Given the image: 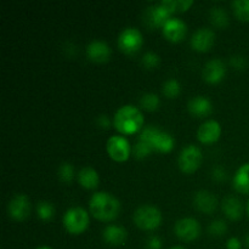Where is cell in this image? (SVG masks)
I'll list each match as a JSON object with an SVG mask.
<instances>
[{
  "label": "cell",
  "instance_id": "23",
  "mask_svg": "<svg viewBox=\"0 0 249 249\" xmlns=\"http://www.w3.org/2000/svg\"><path fill=\"white\" fill-rule=\"evenodd\" d=\"M209 18L213 26L216 28H226L229 26V15L226 10L221 6H214L209 12Z\"/></svg>",
  "mask_w": 249,
  "mask_h": 249
},
{
  "label": "cell",
  "instance_id": "38",
  "mask_svg": "<svg viewBox=\"0 0 249 249\" xmlns=\"http://www.w3.org/2000/svg\"><path fill=\"white\" fill-rule=\"evenodd\" d=\"M245 245H246V247L249 248V233L246 236V238H245Z\"/></svg>",
  "mask_w": 249,
  "mask_h": 249
},
{
  "label": "cell",
  "instance_id": "6",
  "mask_svg": "<svg viewBox=\"0 0 249 249\" xmlns=\"http://www.w3.org/2000/svg\"><path fill=\"white\" fill-rule=\"evenodd\" d=\"M133 220L134 224L141 230L153 231L160 228V224H162V212L155 206L143 204L134 212Z\"/></svg>",
  "mask_w": 249,
  "mask_h": 249
},
{
  "label": "cell",
  "instance_id": "8",
  "mask_svg": "<svg viewBox=\"0 0 249 249\" xmlns=\"http://www.w3.org/2000/svg\"><path fill=\"white\" fill-rule=\"evenodd\" d=\"M106 151L112 160L117 163H123L129 160L133 147L125 136L113 135L107 140Z\"/></svg>",
  "mask_w": 249,
  "mask_h": 249
},
{
  "label": "cell",
  "instance_id": "41",
  "mask_svg": "<svg viewBox=\"0 0 249 249\" xmlns=\"http://www.w3.org/2000/svg\"><path fill=\"white\" fill-rule=\"evenodd\" d=\"M247 214H248V216H249V201H248V203H247Z\"/></svg>",
  "mask_w": 249,
  "mask_h": 249
},
{
  "label": "cell",
  "instance_id": "37",
  "mask_svg": "<svg viewBox=\"0 0 249 249\" xmlns=\"http://www.w3.org/2000/svg\"><path fill=\"white\" fill-rule=\"evenodd\" d=\"M97 124H99L102 129H108L109 125H111V122H109L108 117L102 114V116H100L99 118H97Z\"/></svg>",
  "mask_w": 249,
  "mask_h": 249
},
{
  "label": "cell",
  "instance_id": "27",
  "mask_svg": "<svg viewBox=\"0 0 249 249\" xmlns=\"http://www.w3.org/2000/svg\"><path fill=\"white\" fill-rule=\"evenodd\" d=\"M140 105L145 111L155 112L160 107V100L158 95L153 94V92H147V94L142 95V97L140 99Z\"/></svg>",
  "mask_w": 249,
  "mask_h": 249
},
{
  "label": "cell",
  "instance_id": "29",
  "mask_svg": "<svg viewBox=\"0 0 249 249\" xmlns=\"http://www.w3.org/2000/svg\"><path fill=\"white\" fill-rule=\"evenodd\" d=\"M226 232H228V225H226V223L224 220L218 219V220H214L209 224L208 233L211 236H213V237H221Z\"/></svg>",
  "mask_w": 249,
  "mask_h": 249
},
{
  "label": "cell",
  "instance_id": "2",
  "mask_svg": "<svg viewBox=\"0 0 249 249\" xmlns=\"http://www.w3.org/2000/svg\"><path fill=\"white\" fill-rule=\"evenodd\" d=\"M145 118L142 112L134 105H124L119 107L113 116L112 124L121 135H134L142 129Z\"/></svg>",
  "mask_w": 249,
  "mask_h": 249
},
{
  "label": "cell",
  "instance_id": "28",
  "mask_svg": "<svg viewBox=\"0 0 249 249\" xmlns=\"http://www.w3.org/2000/svg\"><path fill=\"white\" fill-rule=\"evenodd\" d=\"M152 153H153V151L151 150L150 146L140 140H139L138 142L133 146V151H131V155L134 156V158H135V160H145V158L150 157Z\"/></svg>",
  "mask_w": 249,
  "mask_h": 249
},
{
  "label": "cell",
  "instance_id": "14",
  "mask_svg": "<svg viewBox=\"0 0 249 249\" xmlns=\"http://www.w3.org/2000/svg\"><path fill=\"white\" fill-rule=\"evenodd\" d=\"M221 125L214 119L204 122L197 130V139L203 145H213L220 139Z\"/></svg>",
  "mask_w": 249,
  "mask_h": 249
},
{
  "label": "cell",
  "instance_id": "19",
  "mask_svg": "<svg viewBox=\"0 0 249 249\" xmlns=\"http://www.w3.org/2000/svg\"><path fill=\"white\" fill-rule=\"evenodd\" d=\"M190 113L197 118H204L213 112V105L206 96H195L187 104Z\"/></svg>",
  "mask_w": 249,
  "mask_h": 249
},
{
  "label": "cell",
  "instance_id": "16",
  "mask_svg": "<svg viewBox=\"0 0 249 249\" xmlns=\"http://www.w3.org/2000/svg\"><path fill=\"white\" fill-rule=\"evenodd\" d=\"M112 50L108 44L104 40H92L87 46V56L91 62L104 63L109 60Z\"/></svg>",
  "mask_w": 249,
  "mask_h": 249
},
{
  "label": "cell",
  "instance_id": "31",
  "mask_svg": "<svg viewBox=\"0 0 249 249\" xmlns=\"http://www.w3.org/2000/svg\"><path fill=\"white\" fill-rule=\"evenodd\" d=\"M141 61H142L143 67L147 68V70H153V68H157L160 66V58L158 53H153V51H148L142 56Z\"/></svg>",
  "mask_w": 249,
  "mask_h": 249
},
{
  "label": "cell",
  "instance_id": "3",
  "mask_svg": "<svg viewBox=\"0 0 249 249\" xmlns=\"http://www.w3.org/2000/svg\"><path fill=\"white\" fill-rule=\"evenodd\" d=\"M139 140L147 143L153 152L169 153L175 146V140L172 134L156 128V126H146L142 129Z\"/></svg>",
  "mask_w": 249,
  "mask_h": 249
},
{
  "label": "cell",
  "instance_id": "32",
  "mask_svg": "<svg viewBox=\"0 0 249 249\" xmlns=\"http://www.w3.org/2000/svg\"><path fill=\"white\" fill-rule=\"evenodd\" d=\"M230 65L231 67H233L235 70L242 71L245 70L246 66H247V60H246V57H243V56L235 55L230 58Z\"/></svg>",
  "mask_w": 249,
  "mask_h": 249
},
{
  "label": "cell",
  "instance_id": "39",
  "mask_svg": "<svg viewBox=\"0 0 249 249\" xmlns=\"http://www.w3.org/2000/svg\"><path fill=\"white\" fill-rule=\"evenodd\" d=\"M36 249H53V248L49 247V246H40V247H38V248H36Z\"/></svg>",
  "mask_w": 249,
  "mask_h": 249
},
{
  "label": "cell",
  "instance_id": "15",
  "mask_svg": "<svg viewBox=\"0 0 249 249\" xmlns=\"http://www.w3.org/2000/svg\"><path fill=\"white\" fill-rule=\"evenodd\" d=\"M226 74V66L219 58H213V60L208 61V62L204 65L203 72V79L206 80L209 84H218L221 80L225 78Z\"/></svg>",
  "mask_w": 249,
  "mask_h": 249
},
{
  "label": "cell",
  "instance_id": "11",
  "mask_svg": "<svg viewBox=\"0 0 249 249\" xmlns=\"http://www.w3.org/2000/svg\"><path fill=\"white\" fill-rule=\"evenodd\" d=\"M7 214L15 221H24L31 215V201L24 194L15 195L7 204Z\"/></svg>",
  "mask_w": 249,
  "mask_h": 249
},
{
  "label": "cell",
  "instance_id": "4",
  "mask_svg": "<svg viewBox=\"0 0 249 249\" xmlns=\"http://www.w3.org/2000/svg\"><path fill=\"white\" fill-rule=\"evenodd\" d=\"M175 11H178L177 0H164L146 10L145 22L151 28L162 29L164 24L172 18Z\"/></svg>",
  "mask_w": 249,
  "mask_h": 249
},
{
  "label": "cell",
  "instance_id": "5",
  "mask_svg": "<svg viewBox=\"0 0 249 249\" xmlns=\"http://www.w3.org/2000/svg\"><path fill=\"white\" fill-rule=\"evenodd\" d=\"M63 228L70 235H82L90 225V216L82 207H72L66 211L62 219Z\"/></svg>",
  "mask_w": 249,
  "mask_h": 249
},
{
  "label": "cell",
  "instance_id": "34",
  "mask_svg": "<svg viewBox=\"0 0 249 249\" xmlns=\"http://www.w3.org/2000/svg\"><path fill=\"white\" fill-rule=\"evenodd\" d=\"M146 248L147 249H162V240L158 236H152L146 242Z\"/></svg>",
  "mask_w": 249,
  "mask_h": 249
},
{
  "label": "cell",
  "instance_id": "24",
  "mask_svg": "<svg viewBox=\"0 0 249 249\" xmlns=\"http://www.w3.org/2000/svg\"><path fill=\"white\" fill-rule=\"evenodd\" d=\"M235 16L240 21L249 22V0H235L231 4Z\"/></svg>",
  "mask_w": 249,
  "mask_h": 249
},
{
  "label": "cell",
  "instance_id": "20",
  "mask_svg": "<svg viewBox=\"0 0 249 249\" xmlns=\"http://www.w3.org/2000/svg\"><path fill=\"white\" fill-rule=\"evenodd\" d=\"M223 208L224 214L228 219L232 221H237L242 218L243 215V204L241 199H238L235 196L226 197L223 201Z\"/></svg>",
  "mask_w": 249,
  "mask_h": 249
},
{
  "label": "cell",
  "instance_id": "17",
  "mask_svg": "<svg viewBox=\"0 0 249 249\" xmlns=\"http://www.w3.org/2000/svg\"><path fill=\"white\" fill-rule=\"evenodd\" d=\"M194 206L198 209L201 213L212 214L218 207V199L212 194L211 191L207 190H201L197 191L194 196Z\"/></svg>",
  "mask_w": 249,
  "mask_h": 249
},
{
  "label": "cell",
  "instance_id": "40",
  "mask_svg": "<svg viewBox=\"0 0 249 249\" xmlns=\"http://www.w3.org/2000/svg\"><path fill=\"white\" fill-rule=\"evenodd\" d=\"M169 249H186L185 247H182V246H174V247L169 248Z\"/></svg>",
  "mask_w": 249,
  "mask_h": 249
},
{
  "label": "cell",
  "instance_id": "25",
  "mask_svg": "<svg viewBox=\"0 0 249 249\" xmlns=\"http://www.w3.org/2000/svg\"><path fill=\"white\" fill-rule=\"evenodd\" d=\"M36 214L43 221H50L55 216V207L48 201H41L36 204Z\"/></svg>",
  "mask_w": 249,
  "mask_h": 249
},
{
  "label": "cell",
  "instance_id": "18",
  "mask_svg": "<svg viewBox=\"0 0 249 249\" xmlns=\"http://www.w3.org/2000/svg\"><path fill=\"white\" fill-rule=\"evenodd\" d=\"M102 238L105 242L113 247H119L125 243L126 238H128V232L121 225H116V224H111L107 225L102 231Z\"/></svg>",
  "mask_w": 249,
  "mask_h": 249
},
{
  "label": "cell",
  "instance_id": "21",
  "mask_svg": "<svg viewBox=\"0 0 249 249\" xmlns=\"http://www.w3.org/2000/svg\"><path fill=\"white\" fill-rule=\"evenodd\" d=\"M233 189L242 195H249V163H245L233 175Z\"/></svg>",
  "mask_w": 249,
  "mask_h": 249
},
{
  "label": "cell",
  "instance_id": "30",
  "mask_svg": "<svg viewBox=\"0 0 249 249\" xmlns=\"http://www.w3.org/2000/svg\"><path fill=\"white\" fill-rule=\"evenodd\" d=\"M58 177H60L61 181L66 182V184L71 182L74 178V167L71 163H62L58 168Z\"/></svg>",
  "mask_w": 249,
  "mask_h": 249
},
{
  "label": "cell",
  "instance_id": "7",
  "mask_svg": "<svg viewBox=\"0 0 249 249\" xmlns=\"http://www.w3.org/2000/svg\"><path fill=\"white\" fill-rule=\"evenodd\" d=\"M202 162H203V155L202 151L195 145H187L181 150L178 160L180 170L184 174H194L199 169Z\"/></svg>",
  "mask_w": 249,
  "mask_h": 249
},
{
  "label": "cell",
  "instance_id": "1",
  "mask_svg": "<svg viewBox=\"0 0 249 249\" xmlns=\"http://www.w3.org/2000/svg\"><path fill=\"white\" fill-rule=\"evenodd\" d=\"M121 208L119 199L109 192H95L89 201L90 214L102 223H109L118 218Z\"/></svg>",
  "mask_w": 249,
  "mask_h": 249
},
{
  "label": "cell",
  "instance_id": "36",
  "mask_svg": "<svg viewBox=\"0 0 249 249\" xmlns=\"http://www.w3.org/2000/svg\"><path fill=\"white\" fill-rule=\"evenodd\" d=\"M226 249H242V242L237 237L229 238L226 242Z\"/></svg>",
  "mask_w": 249,
  "mask_h": 249
},
{
  "label": "cell",
  "instance_id": "12",
  "mask_svg": "<svg viewBox=\"0 0 249 249\" xmlns=\"http://www.w3.org/2000/svg\"><path fill=\"white\" fill-rule=\"evenodd\" d=\"M163 36L170 43H180L187 34V24L178 17H172L162 28Z\"/></svg>",
  "mask_w": 249,
  "mask_h": 249
},
{
  "label": "cell",
  "instance_id": "33",
  "mask_svg": "<svg viewBox=\"0 0 249 249\" xmlns=\"http://www.w3.org/2000/svg\"><path fill=\"white\" fill-rule=\"evenodd\" d=\"M212 177H213L215 181L223 182L228 179V173H226V170L223 167H215L213 172H212Z\"/></svg>",
  "mask_w": 249,
  "mask_h": 249
},
{
  "label": "cell",
  "instance_id": "10",
  "mask_svg": "<svg viewBox=\"0 0 249 249\" xmlns=\"http://www.w3.org/2000/svg\"><path fill=\"white\" fill-rule=\"evenodd\" d=\"M174 232L184 242H192L201 236L202 228L195 218H182L175 223Z\"/></svg>",
  "mask_w": 249,
  "mask_h": 249
},
{
  "label": "cell",
  "instance_id": "22",
  "mask_svg": "<svg viewBox=\"0 0 249 249\" xmlns=\"http://www.w3.org/2000/svg\"><path fill=\"white\" fill-rule=\"evenodd\" d=\"M78 181L79 185L85 190H95L97 189L100 184L99 173L91 167H84L80 169L78 174Z\"/></svg>",
  "mask_w": 249,
  "mask_h": 249
},
{
  "label": "cell",
  "instance_id": "9",
  "mask_svg": "<svg viewBox=\"0 0 249 249\" xmlns=\"http://www.w3.org/2000/svg\"><path fill=\"white\" fill-rule=\"evenodd\" d=\"M143 45V36L135 27H126L118 36V48L126 55L136 53Z\"/></svg>",
  "mask_w": 249,
  "mask_h": 249
},
{
  "label": "cell",
  "instance_id": "13",
  "mask_svg": "<svg viewBox=\"0 0 249 249\" xmlns=\"http://www.w3.org/2000/svg\"><path fill=\"white\" fill-rule=\"evenodd\" d=\"M215 43V33L211 28H199L192 34L191 36V48L198 53H207L211 50L212 46Z\"/></svg>",
  "mask_w": 249,
  "mask_h": 249
},
{
  "label": "cell",
  "instance_id": "26",
  "mask_svg": "<svg viewBox=\"0 0 249 249\" xmlns=\"http://www.w3.org/2000/svg\"><path fill=\"white\" fill-rule=\"evenodd\" d=\"M162 91L167 99H177L181 92V85L175 78H172V79H168L167 82H164Z\"/></svg>",
  "mask_w": 249,
  "mask_h": 249
},
{
  "label": "cell",
  "instance_id": "35",
  "mask_svg": "<svg viewBox=\"0 0 249 249\" xmlns=\"http://www.w3.org/2000/svg\"><path fill=\"white\" fill-rule=\"evenodd\" d=\"M194 4L195 2L192 1V0H177L178 11H180V12L187 11V10H189Z\"/></svg>",
  "mask_w": 249,
  "mask_h": 249
}]
</instances>
